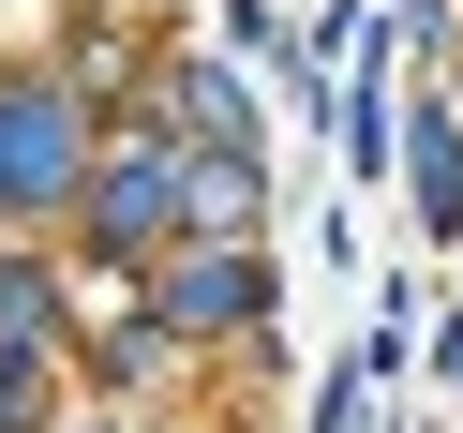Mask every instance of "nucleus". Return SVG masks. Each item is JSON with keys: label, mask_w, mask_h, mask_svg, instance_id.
Returning <instances> with one entry per match:
<instances>
[{"label": "nucleus", "mask_w": 463, "mask_h": 433, "mask_svg": "<svg viewBox=\"0 0 463 433\" xmlns=\"http://www.w3.org/2000/svg\"><path fill=\"white\" fill-rule=\"evenodd\" d=\"M61 150H75L61 105H15V120H0V194H45V180H61Z\"/></svg>", "instance_id": "obj_1"}]
</instances>
